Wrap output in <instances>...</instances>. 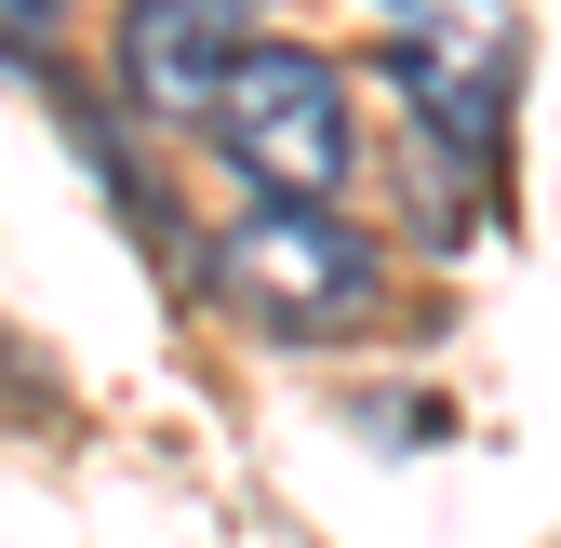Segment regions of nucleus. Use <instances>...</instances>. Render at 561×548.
Listing matches in <instances>:
<instances>
[{"mask_svg": "<svg viewBox=\"0 0 561 548\" xmlns=\"http://www.w3.org/2000/svg\"><path fill=\"white\" fill-rule=\"evenodd\" d=\"M215 295L254 334H362L388 308V254L334 215V201H280L254 187V215L215 241Z\"/></svg>", "mask_w": 561, "mask_h": 548, "instance_id": "f257e3e1", "label": "nucleus"}, {"mask_svg": "<svg viewBox=\"0 0 561 548\" xmlns=\"http://www.w3.org/2000/svg\"><path fill=\"white\" fill-rule=\"evenodd\" d=\"M201 134L228 148L241 187H280V201H334L347 161H362V134H347V67L308 54V41H241Z\"/></svg>", "mask_w": 561, "mask_h": 548, "instance_id": "f03ea898", "label": "nucleus"}, {"mask_svg": "<svg viewBox=\"0 0 561 548\" xmlns=\"http://www.w3.org/2000/svg\"><path fill=\"white\" fill-rule=\"evenodd\" d=\"M375 27H388V67H401V94L414 121L442 134V161L455 174H495L508 148V0H375Z\"/></svg>", "mask_w": 561, "mask_h": 548, "instance_id": "7ed1b4c3", "label": "nucleus"}, {"mask_svg": "<svg viewBox=\"0 0 561 548\" xmlns=\"http://www.w3.org/2000/svg\"><path fill=\"white\" fill-rule=\"evenodd\" d=\"M267 0H121V94L148 121H201L228 81V54L254 41Z\"/></svg>", "mask_w": 561, "mask_h": 548, "instance_id": "20e7f679", "label": "nucleus"}, {"mask_svg": "<svg viewBox=\"0 0 561 548\" xmlns=\"http://www.w3.org/2000/svg\"><path fill=\"white\" fill-rule=\"evenodd\" d=\"M54 27H67V0H0V41H14V54H41Z\"/></svg>", "mask_w": 561, "mask_h": 548, "instance_id": "39448f33", "label": "nucleus"}]
</instances>
